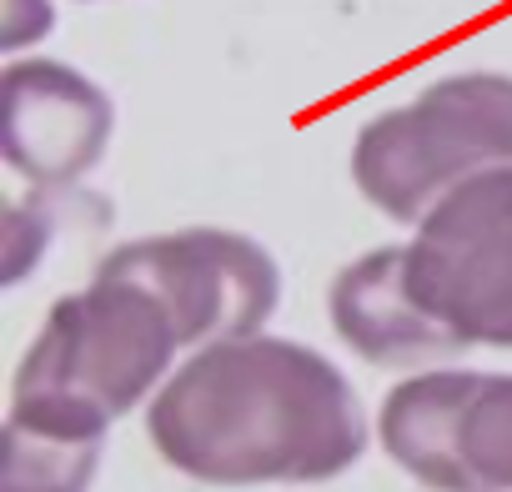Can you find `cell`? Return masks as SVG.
I'll use <instances>...</instances> for the list:
<instances>
[{"instance_id": "cell-1", "label": "cell", "mask_w": 512, "mask_h": 492, "mask_svg": "<svg viewBox=\"0 0 512 492\" xmlns=\"http://www.w3.org/2000/svg\"><path fill=\"white\" fill-rule=\"evenodd\" d=\"M151 447L211 487L327 482L367 447L352 382L312 347L231 337L196 347L146 407Z\"/></svg>"}, {"instance_id": "cell-2", "label": "cell", "mask_w": 512, "mask_h": 492, "mask_svg": "<svg viewBox=\"0 0 512 492\" xmlns=\"http://www.w3.org/2000/svg\"><path fill=\"white\" fill-rule=\"evenodd\" d=\"M176 352L181 337L146 287L96 277L51 307L16 367L11 417L61 437H106L116 417L161 392Z\"/></svg>"}, {"instance_id": "cell-3", "label": "cell", "mask_w": 512, "mask_h": 492, "mask_svg": "<svg viewBox=\"0 0 512 492\" xmlns=\"http://www.w3.org/2000/svg\"><path fill=\"white\" fill-rule=\"evenodd\" d=\"M397 257L412 307L452 352L512 347V171L457 186Z\"/></svg>"}, {"instance_id": "cell-4", "label": "cell", "mask_w": 512, "mask_h": 492, "mask_svg": "<svg viewBox=\"0 0 512 492\" xmlns=\"http://www.w3.org/2000/svg\"><path fill=\"white\" fill-rule=\"evenodd\" d=\"M487 171H512V86L497 81H467L377 121L352 161L362 196L392 221H422Z\"/></svg>"}, {"instance_id": "cell-5", "label": "cell", "mask_w": 512, "mask_h": 492, "mask_svg": "<svg viewBox=\"0 0 512 492\" xmlns=\"http://www.w3.org/2000/svg\"><path fill=\"white\" fill-rule=\"evenodd\" d=\"M96 277L146 287L166 307L181 347L256 337L282 302V272L267 246L216 226L126 241L106 252Z\"/></svg>"}, {"instance_id": "cell-6", "label": "cell", "mask_w": 512, "mask_h": 492, "mask_svg": "<svg viewBox=\"0 0 512 492\" xmlns=\"http://www.w3.org/2000/svg\"><path fill=\"white\" fill-rule=\"evenodd\" d=\"M382 447L432 492H512V372H417L382 402Z\"/></svg>"}, {"instance_id": "cell-7", "label": "cell", "mask_w": 512, "mask_h": 492, "mask_svg": "<svg viewBox=\"0 0 512 492\" xmlns=\"http://www.w3.org/2000/svg\"><path fill=\"white\" fill-rule=\"evenodd\" d=\"M332 327L337 337L367 357L372 367H422V362H452L457 352L447 337L412 307L402 287V257L397 246L357 257L332 282Z\"/></svg>"}, {"instance_id": "cell-8", "label": "cell", "mask_w": 512, "mask_h": 492, "mask_svg": "<svg viewBox=\"0 0 512 492\" xmlns=\"http://www.w3.org/2000/svg\"><path fill=\"white\" fill-rule=\"evenodd\" d=\"M106 437H61L6 417V472L0 492H86Z\"/></svg>"}]
</instances>
